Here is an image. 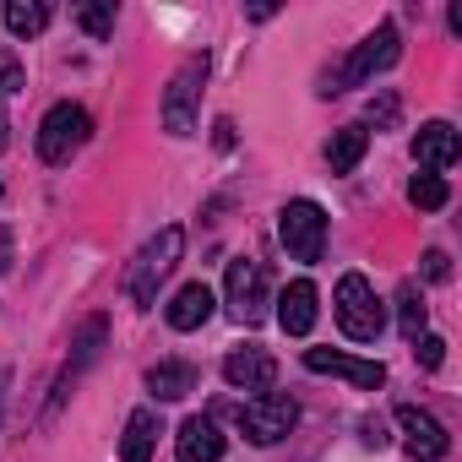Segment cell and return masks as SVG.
<instances>
[{
	"label": "cell",
	"instance_id": "obj_11",
	"mask_svg": "<svg viewBox=\"0 0 462 462\" xmlns=\"http://www.w3.org/2000/svg\"><path fill=\"white\" fill-rule=\"evenodd\" d=\"M223 381L235 386V392H273V381H278V359L262 354V348H240V354H228V359H223Z\"/></svg>",
	"mask_w": 462,
	"mask_h": 462
},
{
	"label": "cell",
	"instance_id": "obj_28",
	"mask_svg": "<svg viewBox=\"0 0 462 462\" xmlns=\"http://www.w3.org/2000/svg\"><path fill=\"white\" fill-rule=\"evenodd\" d=\"M0 273H12V228L0 223Z\"/></svg>",
	"mask_w": 462,
	"mask_h": 462
},
{
	"label": "cell",
	"instance_id": "obj_5",
	"mask_svg": "<svg viewBox=\"0 0 462 462\" xmlns=\"http://www.w3.org/2000/svg\"><path fill=\"white\" fill-rule=\"evenodd\" d=\"M93 136V115L82 104H55L39 120V158L44 163H71V152Z\"/></svg>",
	"mask_w": 462,
	"mask_h": 462
},
{
	"label": "cell",
	"instance_id": "obj_4",
	"mask_svg": "<svg viewBox=\"0 0 462 462\" xmlns=\"http://www.w3.org/2000/svg\"><path fill=\"white\" fill-rule=\"evenodd\" d=\"M397 55H402V33H397V23H381L348 60H343V71H337V82H327L321 93H343V88H359V82H370L375 71H386V66H397Z\"/></svg>",
	"mask_w": 462,
	"mask_h": 462
},
{
	"label": "cell",
	"instance_id": "obj_27",
	"mask_svg": "<svg viewBox=\"0 0 462 462\" xmlns=\"http://www.w3.org/2000/svg\"><path fill=\"white\" fill-rule=\"evenodd\" d=\"M359 430H365V446H386V430H381V419H359Z\"/></svg>",
	"mask_w": 462,
	"mask_h": 462
},
{
	"label": "cell",
	"instance_id": "obj_23",
	"mask_svg": "<svg viewBox=\"0 0 462 462\" xmlns=\"http://www.w3.org/2000/svg\"><path fill=\"white\" fill-rule=\"evenodd\" d=\"M77 23H82L93 39H109V33H115V6H109V0H98V6H77Z\"/></svg>",
	"mask_w": 462,
	"mask_h": 462
},
{
	"label": "cell",
	"instance_id": "obj_22",
	"mask_svg": "<svg viewBox=\"0 0 462 462\" xmlns=\"http://www.w3.org/2000/svg\"><path fill=\"white\" fill-rule=\"evenodd\" d=\"M71 348H77V354H71V375H77V370H88V365L98 359V348H104V316H93V321L82 327V337H77Z\"/></svg>",
	"mask_w": 462,
	"mask_h": 462
},
{
	"label": "cell",
	"instance_id": "obj_30",
	"mask_svg": "<svg viewBox=\"0 0 462 462\" xmlns=\"http://www.w3.org/2000/svg\"><path fill=\"white\" fill-rule=\"evenodd\" d=\"M6 142H12V131H6V115H0V152H6Z\"/></svg>",
	"mask_w": 462,
	"mask_h": 462
},
{
	"label": "cell",
	"instance_id": "obj_25",
	"mask_svg": "<svg viewBox=\"0 0 462 462\" xmlns=\"http://www.w3.org/2000/svg\"><path fill=\"white\" fill-rule=\"evenodd\" d=\"M12 93H23V66L0 50V98H12Z\"/></svg>",
	"mask_w": 462,
	"mask_h": 462
},
{
	"label": "cell",
	"instance_id": "obj_24",
	"mask_svg": "<svg viewBox=\"0 0 462 462\" xmlns=\"http://www.w3.org/2000/svg\"><path fill=\"white\" fill-rule=\"evenodd\" d=\"M413 354H419V365H424V370H440V359H446V343L424 332V337H413Z\"/></svg>",
	"mask_w": 462,
	"mask_h": 462
},
{
	"label": "cell",
	"instance_id": "obj_14",
	"mask_svg": "<svg viewBox=\"0 0 462 462\" xmlns=\"http://www.w3.org/2000/svg\"><path fill=\"white\" fill-rule=\"evenodd\" d=\"M212 305H217V300H212V289H207V283H185V289L169 300V310H163V316H169V327H174V332H196V327H207V321H212Z\"/></svg>",
	"mask_w": 462,
	"mask_h": 462
},
{
	"label": "cell",
	"instance_id": "obj_29",
	"mask_svg": "<svg viewBox=\"0 0 462 462\" xmlns=\"http://www.w3.org/2000/svg\"><path fill=\"white\" fill-rule=\"evenodd\" d=\"M6 386H12V370L0 365V419H6Z\"/></svg>",
	"mask_w": 462,
	"mask_h": 462
},
{
	"label": "cell",
	"instance_id": "obj_6",
	"mask_svg": "<svg viewBox=\"0 0 462 462\" xmlns=\"http://www.w3.org/2000/svg\"><path fill=\"white\" fill-rule=\"evenodd\" d=\"M223 294H228V316L240 327H256L267 316V267L251 256H235L223 273Z\"/></svg>",
	"mask_w": 462,
	"mask_h": 462
},
{
	"label": "cell",
	"instance_id": "obj_7",
	"mask_svg": "<svg viewBox=\"0 0 462 462\" xmlns=\"http://www.w3.org/2000/svg\"><path fill=\"white\" fill-rule=\"evenodd\" d=\"M201 82H207V55H190L163 93V131L169 136H190L196 131V104H201Z\"/></svg>",
	"mask_w": 462,
	"mask_h": 462
},
{
	"label": "cell",
	"instance_id": "obj_9",
	"mask_svg": "<svg viewBox=\"0 0 462 462\" xmlns=\"http://www.w3.org/2000/svg\"><path fill=\"white\" fill-rule=\"evenodd\" d=\"M397 430H402V451L408 457H419V462H440L446 457V424L430 413V408H413V402H402L397 408Z\"/></svg>",
	"mask_w": 462,
	"mask_h": 462
},
{
	"label": "cell",
	"instance_id": "obj_20",
	"mask_svg": "<svg viewBox=\"0 0 462 462\" xmlns=\"http://www.w3.org/2000/svg\"><path fill=\"white\" fill-rule=\"evenodd\" d=\"M397 327H402L408 343L424 337V294H419V283H402L397 289Z\"/></svg>",
	"mask_w": 462,
	"mask_h": 462
},
{
	"label": "cell",
	"instance_id": "obj_8",
	"mask_svg": "<svg viewBox=\"0 0 462 462\" xmlns=\"http://www.w3.org/2000/svg\"><path fill=\"white\" fill-rule=\"evenodd\" d=\"M294 424H300V402L283 397V392H262V397H251V402L240 408V430H245V440H256V446H278Z\"/></svg>",
	"mask_w": 462,
	"mask_h": 462
},
{
	"label": "cell",
	"instance_id": "obj_10",
	"mask_svg": "<svg viewBox=\"0 0 462 462\" xmlns=\"http://www.w3.org/2000/svg\"><path fill=\"white\" fill-rule=\"evenodd\" d=\"M305 370H316V375H343V381H354L359 392L386 386V365H381V359H354V354H332V348H305Z\"/></svg>",
	"mask_w": 462,
	"mask_h": 462
},
{
	"label": "cell",
	"instance_id": "obj_1",
	"mask_svg": "<svg viewBox=\"0 0 462 462\" xmlns=\"http://www.w3.org/2000/svg\"><path fill=\"white\" fill-rule=\"evenodd\" d=\"M180 256H185V235L169 223V228H158V235L142 245V256L131 262V278H125V294L147 310V305H158V283L180 267Z\"/></svg>",
	"mask_w": 462,
	"mask_h": 462
},
{
	"label": "cell",
	"instance_id": "obj_21",
	"mask_svg": "<svg viewBox=\"0 0 462 462\" xmlns=\"http://www.w3.org/2000/svg\"><path fill=\"white\" fill-rule=\"evenodd\" d=\"M446 196H451V190H446L440 174H413V180H408V201H413L419 212H440Z\"/></svg>",
	"mask_w": 462,
	"mask_h": 462
},
{
	"label": "cell",
	"instance_id": "obj_31",
	"mask_svg": "<svg viewBox=\"0 0 462 462\" xmlns=\"http://www.w3.org/2000/svg\"><path fill=\"white\" fill-rule=\"evenodd\" d=\"M0 196H6V185H0Z\"/></svg>",
	"mask_w": 462,
	"mask_h": 462
},
{
	"label": "cell",
	"instance_id": "obj_18",
	"mask_svg": "<svg viewBox=\"0 0 462 462\" xmlns=\"http://www.w3.org/2000/svg\"><path fill=\"white\" fill-rule=\"evenodd\" d=\"M147 386H152L163 402H174V397H185V392L196 386V370H190L185 359H163V365L147 370Z\"/></svg>",
	"mask_w": 462,
	"mask_h": 462
},
{
	"label": "cell",
	"instance_id": "obj_13",
	"mask_svg": "<svg viewBox=\"0 0 462 462\" xmlns=\"http://www.w3.org/2000/svg\"><path fill=\"white\" fill-rule=\"evenodd\" d=\"M413 158H419V169H424V174L451 169V163H457V131H451L446 120L419 125V136H413Z\"/></svg>",
	"mask_w": 462,
	"mask_h": 462
},
{
	"label": "cell",
	"instance_id": "obj_12",
	"mask_svg": "<svg viewBox=\"0 0 462 462\" xmlns=\"http://www.w3.org/2000/svg\"><path fill=\"white\" fill-rule=\"evenodd\" d=\"M316 283L310 278H300V283H289L283 294H278V327L289 332V337H305L310 327H316Z\"/></svg>",
	"mask_w": 462,
	"mask_h": 462
},
{
	"label": "cell",
	"instance_id": "obj_2",
	"mask_svg": "<svg viewBox=\"0 0 462 462\" xmlns=\"http://www.w3.org/2000/svg\"><path fill=\"white\" fill-rule=\"evenodd\" d=\"M332 310H337V327L354 337V343H375L381 327H386V305L375 300L370 278L365 273H343L337 294H332Z\"/></svg>",
	"mask_w": 462,
	"mask_h": 462
},
{
	"label": "cell",
	"instance_id": "obj_15",
	"mask_svg": "<svg viewBox=\"0 0 462 462\" xmlns=\"http://www.w3.org/2000/svg\"><path fill=\"white\" fill-rule=\"evenodd\" d=\"M174 457L180 462H217L223 457V435L212 419H185L180 435H174Z\"/></svg>",
	"mask_w": 462,
	"mask_h": 462
},
{
	"label": "cell",
	"instance_id": "obj_17",
	"mask_svg": "<svg viewBox=\"0 0 462 462\" xmlns=\"http://www.w3.org/2000/svg\"><path fill=\"white\" fill-rule=\"evenodd\" d=\"M365 147H370V131H365V125H343V131L327 142V163H332V174H348V169L365 158Z\"/></svg>",
	"mask_w": 462,
	"mask_h": 462
},
{
	"label": "cell",
	"instance_id": "obj_16",
	"mask_svg": "<svg viewBox=\"0 0 462 462\" xmlns=\"http://www.w3.org/2000/svg\"><path fill=\"white\" fill-rule=\"evenodd\" d=\"M152 446H158V413L136 408L125 419V435H120V462H152Z\"/></svg>",
	"mask_w": 462,
	"mask_h": 462
},
{
	"label": "cell",
	"instance_id": "obj_26",
	"mask_svg": "<svg viewBox=\"0 0 462 462\" xmlns=\"http://www.w3.org/2000/svg\"><path fill=\"white\" fill-rule=\"evenodd\" d=\"M424 278H430V283H446V278H451L446 251H424Z\"/></svg>",
	"mask_w": 462,
	"mask_h": 462
},
{
	"label": "cell",
	"instance_id": "obj_3",
	"mask_svg": "<svg viewBox=\"0 0 462 462\" xmlns=\"http://www.w3.org/2000/svg\"><path fill=\"white\" fill-rule=\"evenodd\" d=\"M278 240H283V251L294 256V262H321V251H327V212L310 201V196H300V201H289L283 212H278Z\"/></svg>",
	"mask_w": 462,
	"mask_h": 462
},
{
	"label": "cell",
	"instance_id": "obj_19",
	"mask_svg": "<svg viewBox=\"0 0 462 462\" xmlns=\"http://www.w3.org/2000/svg\"><path fill=\"white\" fill-rule=\"evenodd\" d=\"M6 28L17 39H33V33L50 28V6H44V0H12V6H6Z\"/></svg>",
	"mask_w": 462,
	"mask_h": 462
}]
</instances>
